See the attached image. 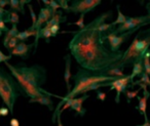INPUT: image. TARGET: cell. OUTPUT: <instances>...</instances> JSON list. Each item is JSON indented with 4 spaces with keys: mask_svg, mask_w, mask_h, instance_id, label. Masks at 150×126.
<instances>
[{
    "mask_svg": "<svg viewBox=\"0 0 150 126\" xmlns=\"http://www.w3.org/2000/svg\"><path fill=\"white\" fill-rule=\"evenodd\" d=\"M18 33H19V31H18V27L17 25H13L11 26V29H9L8 31L5 33L4 35V39H3V45L6 46L7 43H8L9 41H11L13 38L17 37Z\"/></svg>",
    "mask_w": 150,
    "mask_h": 126,
    "instance_id": "obj_17",
    "label": "cell"
},
{
    "mask_svg": "<svg viewBox=\"0 0 150 126\" xmlns=\"http://www.w3.org/2000/svg\"><path fill=\"white\" fill-rule=\"evenodd\" d=\"M144 72V66H143V60H139L133 65V72L129 75L131 79L134 80L135 77H139L142 73Z\"/></svg>",
    "mask_w": 150,
    "mask_h": 126,
    "instance_id": "obj_16",
    "label": "cell"
},
{
    "mask_svg": "<svg viewBox=\"0 0 150 126\" xmlns=\"http://www.w3.org/2000/svg\"><path fill=\"white\" fill-rule=\"evenodd\" d=\"M58 3L60 4V7H61V8H63L65 11H68L69 5H68V1H67V0H59Z\"/></svg>",
    "mask_w": 150,
    "mask_h": 126,
    "instance_id": "obj_32",
    "label": "cell"
},
{
    "mask_svg": "<svg viewBox=\"0 0 150 126\" xmlns=\"http://www.w3.org/2000/svg\"><path fill=\"white\" fill-rule=\"evenodd\" d=\"M138 82H141V83H144L146 84L147 86L150 87V76L148 74H146L145 72H143L141 75L139 76V80H137Z\"/></svg>",
    "mask_w": 150,
    "mask_h": 126,
    "instance_id": "obj_23",
    "label": "cell"
},
{
    "mask_svg": "<svg viewBox=\"0 0 150 126\" xmlns=\"http://www.w3.org/2000/svg\"><path fill=\"white\" fill-rule=\"evenodd\" d=\"M97 99L101 101H104L105 99H106V93L103 92V91L97 90Z\"/></svg>",
    "mask_w": 150,
    "mask_h": 126,
    "instance_id": "obj_34",
    "label": "cell"
},
{
    "mask_svg": "<svg viewBox=\"0 0 150 126\" xmlns=\"http://www.w3.org/2000/svg\"><path fill=\"white\" fill-rule=\"evenodd\" d=\"M67 21V17L64 15V13L61 11H58L56 13H54L52 17V19L45 24L44 27H47V28H50L52 27L54 25H60L61 23H65Z\"/></svg>",
    "mask_w": 150,
    "mask_h": 126,
    "instance_id": "obj_15",
    "label": "cell"
},
{
    "mask_svg": "<svg viewBox=\"0 0 150 126\" xmlns=\"http://www.w3.org/2000/svg\"><path fill=\"white\" fill-rule=\"evenodd\" d=\"M143 66H144V72L150 76V49L145 53L143 58Z\"/></svg>",
    "mask_w": 150,
    "mask_h": 126,
    "instance_id": "obj_20",
    "label": "cell"
},
{
    "mask_svg": "<svg viewBox=\"0 0 150 126\" xmlns=\"http://www.w3.org/2000/svg\"><path fill=\"white\" fill-rule=\"evenodd\" d=\"M144 35L143 38H140L141 31L137 34L134 38L133 42L129 46L127 50L123 52L122 58L120 62L117 63V66L121 69H125V67L133 66L137 61L143 60L146 52L149 50L150 46V29L145 32H142Z\"/></svg>",
    "mask_w": 150,
    "mask_h": 126,
    "instance_id": "obj_3",
    "label": "cell"
},
{
    "mask_svg": "<svg viewBox=\"0 0 150 126\" xmlns=\"http://www.w3.org/2000/svg\"><path fill=\"white\" fill-rule=\"evenodd\" d=\"M140 28H137V29H134V30H131V31H127V32H125L122 34H113V33H109L107 35H104L103 36V40L104 41H108L109 43V48H110L111 51L113 52H116L119 50V47L122 43H125V41L129 39L133 33H135L137 30H139Z\"/></svg>",
    "mask_w": 150,
    "mask_h": 126,
    "instance_id": "obj_8",
    "label": "cell"
},
{
    "mask_svg": "<svg viewBox=\"0 0 150 126\" xmlns=\"http://www.w3.org/2000/svg\"><path fill=\"white\" fill-rule=\"evenodd\" d=\"M7 4H9V0H0V7L4 8Z\"/></svg>",
    "mask_w": 150,
    "mask_h": 126,
    "instance_id": "obj_38",
    "label": "cell"
},
{
    "mask_svg": "<svg viewBox=\"0 0 150 126\" xmlns=\"http://www.w3.org/2000/svg\"><path fill=\"white\" fill-rule=\"evenodd\" d=\"M84 15H80V18L78 19V21L77 22H75V23H70V24H68V25H76V26H78V28H79V30H82L84 27H86V25H84Z\"/></svg>",
    "mask_w": 150,
    "mask_h": 126,
    "instance_id": "obj_28",
    "label": "cell"
},
{
    "mask_svg": "<svg viewBox=\"0 0 150 126\" xmlns=\"http://www.w3.org/2000/svg\"><path fill=\"white\" fill-rule=\"evenodd\" d=\"M0 19L3 20L4 23H9V11L0 7Z\"/></svg>",
    "mask_w": 150,
    "mask_h": 126,
    "instance_id": "obj_26",
    "label": "cell"
},
{
    "mask_svg": "<svg viewBox=\"0 0 150 126\" xmlns=\"http://www.w3.org/2000/svg\"><path fill=\"white\" fill-rule=\"evenodd\" d=\"M0 117H1V113H0Z\"/></svg>",
    "mask_w": 150,
    "mask_h": 126,
    "instance_id": "obj_44",
    "label": "cell"
},
{
    "mask_svg": "<svg viewBox=\"0 0 150 126\" xmlns=\"http://www.w3.org/2000/svg\"><path fill=\"white\" fill-rule=\"evenodd\" d=\"M20 43V41H19V39H18L17 37H15V38H13V39L11 40V41L7 43V45L5 46V48H6L7 50H8L9 52H11L13 51V49L16 47V46L18 45V44Z\"/></svg>",
    "mask_w": 150,
    "mask_h": 126,
    "instance_id": "obj_25",
    "label": "cell"
},
{
    "mask_svg": "<svg viewBox=\"0 0 150 126\" xmlns=\"http://www.w3.org/2000/svg\"><path fill=\"white\" fill-rule=\"evenodd\" d=\"M34 46V43L31 44H27L26 42H20L17 46L13 49V51L11 52V56H17L22 58L23 60L29 58L30 52H31L32 47Z\"/></svg>",
    "mask_w": 150,
    "mask_h": 126,
    "instance_id": "obj_10",
    "label": "cell"
},
{
    "mask_svg": "<svg viewBox=\"0 0 150 126\" xmlns=\"http://www.w3.org/2000/svg\"><path fill=\"white\" fill-rule=\"evenodd\" d=\"M65 60V72H64V79L66 83V87L68 92L71 91L70 86V79H71V54H67L64 56Z\"/></svg>",
    "mask_w": 150,
    "mask_h": 126,
    "instance_id": "obj_14",
    "label": "cell"
},
{
    "mask_svg": "<svg viewBox=\"0 0 150 126\" xmlns=\"http://www.w3.org/2000/svg\"><path fill=\"white\" fill-rule=\"evenodd\" d=\"M20 1V13L22 15H25V6L26 4H30V0H19Z\"/></svg>",
    "mask_w": 150,
    "mask_h": 126,
    "instance_id": "obj_30",
    "label": "cell"
},
{
    "mask_svg": "<svg viewBox=\"0 0 150 126\" xmlns=\"http://www.w3.org/2000/svg\"><path fill=\"white\" fill-rule=\"evenodd\" d=\"M137 126H150V122L149 121H145V122H144V124H142V125H137Z\"/></svg>",
    "mask_w": 150,
    "mask_h": 126,
    "instance_id": "obj_42",
    "label": "cell"
},
{
    "mask_svg": "<svg viewBox=\"0 0 150 126\" xmlns=\"http://www.w3.org/2000/svg\"><path fill=\"white\" fill-rule=\"evenodd\" d=\"M19 21H20L19 13L17 11H9V24H11V25H18Z\"/></svg>",
    "mask_w": 150,
    "mask_h": 126,
    "instance_id": "obj_21",
    "label": "cell"
},
{
    "mask_svg": "<svg viewBox=\"0 0 150 126\" xmlns=\"http://www.w3.org/2000/svg\"><path fill=\"white\" fill-rule=\"evenodd\" d=\"M42 3H43V4H45V6L47 7V6H50V1H47V0H42Z\"/></svg>",
    "mask_w": 150,
    "mask_h": 126,
    "instance_id": "obj_41",
    "label": "cell"
},
{
    "mask_svg": "<svg viewBox=\"0 0 150 126\" xmlns=\"http://www.w3.org/2000/svg\"><path fill=\"white\" fill-rule=\"evenodd\" d=\"M74 81V86L71 89L70 92L66 94V96L62 97V99L66 101L68 99H74L76 95L82 94L83 90L95 83H106L112 82V81L118 79L117 77H108L101 75L99 72H92V71L84 70L80 68L78 69V72L72 77Z\"/></svg>",
    "mask_w": 150,
    "mask_h": 126,
    "instance_id": "obj_2",
    "label": "cell"
},
{
    "mask_svg": "<svg viewBox=\"0 0 150 126\" xmlns=\"http://www.w3.org/2000/svg\"><path fill=\"white\" fill-rule=\"evenodd\" d=\"M13 67L18 71V73L35 88H41L42 85L46 82V71L43 67L39 65H34L32 67L15 65Z\"/></svg>",
    "mask_w": 150,
    "mask_h": 126,
    "instance_id": "obj_5",
    "label": "cell"
},
{
    "mask_svg": "<svg viewBox=\"0 0 150 126\" xmlns=\"http://www.w3.org/2000/svg\"><path fill=\"white\" fill-rule=\"evenodd\" d=\"M140 90H141V88L137 89V90H133V91H129V90H127L125 91V96H127V103H131V101L134 99V97H137V95L139 94Z\"/></svg>",
    "mask_w": 150,
    "mask_h": 126,
    "instance_id": "obj_22",
    "label": "cell"
},
{
    "mask_svg": "<svg viewBox=\"0 0 150 126\" xmlns=\"http://www.w3.org/2000/svg\"><path fill=\"white\" fill-rule=\"evenodd\" d=\"M20 94L19 85L13 75L0 68V97L11 114H13L15 103Z\"/></svg>",
    "mask_w": 150,
    "mask_h": 126,
    "instance_id": "obj_4",
    "label": "cell"
},
{
    "mask_svg": "<svg viewBox=\"0 0 150 126\" xmlns=\"http://www.w3.org/2000/svg\"><path fill=\"white\" fill-rule=\"evenodd\" d=\"M50 32H52V37H56L59 30H60V25H54L52 27H50Z\"/></svg>",
    "mask_w": 150,
    "mask_h": 126,
    "instance_id": "obj_33",
    "label": "cell"
},
{
    "mask_svg": "<svg viewBox=\"0 0 150 126\" xmlns=\"http://www.w3.org/2000/svg\"><path fill=\"white\" fill-rule=\"evenodd\" d=\"M54 94H43L42 96L40 97H37V99H29V103H40L42 106H46L48 108L50 111H54V101L52 99H50V96Z\"/></svg>",
    "mask_w": 150,
    "mask_h": 126,
    "instance_id": "obj_13",
    "label": "cell"
},
{
    "mask_svg": "<svg viewBox=\"0 0 150 126\" xmlns=\"http://www.w3.org/2000/svg\"><path fill=\"white\" fill-rule=\"evenodd\" d=\"M111 17L112 11H109L97 17L82 30L71 32L74 36L68 48L71 56L84 70L101 72L119 63L122 58L125 51H111L103 40V36L106 34H102L99 31V26Z\"/></svg>",
    "mask_w": 150,
    "mask_h": 126,
    "instance_id": "obj_1",
    "label": "cell"
},
{
    "mask_svg": "<svg viewBox=\"0 0 150 126\" xmlns=\"http://www.w3.org/2000/svg\"><path fill=\"white\" fill-rule=\"evenodd\" d=\"M146 9H147V15H149V18H150V1L149 2L146 4Z\"/></svg>",
    "mask_w": 150,
    "mask_h": 126,
    "instance_id": "obj_40",
    "label": "cell"
},
{
    "mask_svg": "<svg viewBox=\"0 0 150 126\" xmlns=\"http://www.w3.org/2000/svg\"><path fill=\"white\" fill-rule=\"evenodd\" d=\"M149 122H150V121H149Z\"/></svg>",
    "mask_w": 150,
    "mask_h": 126,
    "instance_id": "obj_45",
    "label": "cell"
},
{
    "mask_svg": "<svg viewBox=\"0 0 150 126\" xmlns=\"http://www.w3.org/2000/svg\"><path fill=\"white\" fill-rule=\"evenodd\" d=\"M56 122H57V125H58V126H63V123H62V120H61V115H60V114L57 116Z\"/></svg>",
    "mask_w": 150,
    "mask_h": 126,
    "instance_id": "obj_39",
    "label": "cell"
},
{
    "mask_svg": "<svg viewBox=\"0 0 150 126\" xmlns=\"http://www.w3.org/2000/svg\"><path fill=\"white\" fill-rule=\"evenodd\" d=\"M149 97H150L149 90L143 91V96L137 95V99H138V101H139V103H138V106L136 107V110L139 111V113L141 114V115L144 116L145 121H149L147 118V113H146V109H147V101Z\"/></svg>",
    "mask_w": 150,
    "mask_h": 126,
    "instance_id": "obj_12",
    "label": "cell"
},
{
    "mask_svg": "<svg viewBox=\"0 0 150 126\" xmlns=\"http://www.w3.org/2000/svg\"><path fill=\"white\" fill-rule=\"evenodd\" d=\"M116 9H117V19H116V21L112 23V25L114 26V27L116 25H118V26L122 25L123 23H125V21H127V17H125V15L121 13L120 6H119V5H117V6H116Z\"/></svg>",
    "mask_w": 150,
    "mask_h": 126,
    "instance_id": "obj_18",
    "label": "cell"
},
{
    "mask_svg": "<svg viewBox=\"0 0 150 126\" xmlns=\"http://www.w3.org/2000/svg\"><path fill=\"white\" fill-rule=\"evenodd\" d=\"M2 33H3V32H2V31H1V30H0V36L2 35Z\"/></svg>",
    "mask_w": 150,
    "mask_h": 126,
    "instance_id": "obj_43",
    "label": "cell"
},
{
    "mask_svg": "<svg viewBox=\"0 0 150 126\" xmlns=\"http://www.w3.org/2000/svg\"><path fill=\"white\" fill-rule=\"evenodd\" d=\"M0 30H1L2 32H5V33H6V32L9 30L8 28L6 27V25H5L4 21H3V20H1V19H0Z\"/></svg>",
    "mask_w": 150,
    "mask_h": 126,
    "instance_id": "obj_35",
    "label": "cell"
},
{
    "mask_svg": "<svg viewBox=\"0 0 150 126\" xmlns=\"http://www.w3.org/2000/svg\"><path fill=\"white\" fill-rule=\"evenodd\" d=\"M0 113H1V116H3V117L7 116L9 114L8 108H6V107H1V108H0Z\"/></svg>",
    "mask_w": 150,
    "mask_h": 126,
    "instance_id": "obj_36",
    "label": "cell"
},
{
    "mask_svg": "<svg viewBox=\"0 0 150 126\" xmlns=\"http://www.w3.org/2000/svg\"><path fill=\"white\" fill-rule=\"evenodd\" d=\"M11 54L6 56V54H4L2 51H1V50H0V64H1V63H6V62H8V61L11 60Z\"/></svg>",
    "mask_w": 150,
    "mask_h": 126,
    "instance_id": "obj_31",
    "label": "cell"
},
{
    "mask_svg": "<svg viewBox=\"0 0 150 126\" xmlns=\"http://www.w3.org/2000/svg\"><path fill=\"white\" fill-rule=\"evenodd\" d=\"M134 80L131 79L129 75H125V77H120V78L116 79V80L110 82V90L115 89L116 90V96H115V101L116 103H120V94L121 92H125L127 88L133 84Z\"/></svg>",
    "mask_w": 150,
    "mask_h": 126,
    "instance_id": "obj_9",
    "label": "cell"
},
{
    "mask_svg": "<svg viewBox=\"0 0 150 126\" xmlns=\"http://www.w3.org/2000/svg\"><path fill=\"white\" fill-rule=\"evenodd\" d=\"M9 11L20 13V1L19 0H9Z\"/></svg>",
    "mask_w": 150,
    "mask_h": 126,
    "instance_id": "obj_24",
    "label": "cell"
},
{
    "mask_svg": "<svg viewBox=\"0 0 150 126\" xmlns=\"http://www.w3.org/2000/svg\"><path fill=\"white\" fill-rule=\"evenodd\" d=\"M150 24V18L149 15H141V17H127L125 23H123L122 25H119L114 31L112 32L113 34H122L125 32L131 31V30L137 29V28H142L143 26L149 25Z\"/></svg>",
    "mask_w": 150,
    "mask_h": 126,
    "instance_id": "obj_6",
    "label": "cell"
},
{
    "mask_svg": "<svg viewBox=\"0 0 150 126\" xmlns=\"http://www.w3.org/2000/svg\"><path fill=\"white\" fill-rule=\"evenodd\" d=\"M101 4V0H75L72 1L71 5H69L66 13H86L92 11L98 5Z\"/></svg>",
    "mask_w": 150,
    "mask_h": 126,
    "instance_id": "obj_7",
    "label": "cell"
},
{
    "mask_svg": "<svg viewBox=\"0 0 150 126\" xmlns=\"http://www.w3.org/2000/svg\"><path fill=\"white\" fill-rule=\"evenodd\" d=\"M27 6H28V8H29L30 15H31V20H32V25H31V27H34V26H35V24H36V22H37V15H35V11H34L33 6L31 5V3H30V4H28Z\"/></svg>",
    "mask_w": 150,
    "mask_h": 126,
    "instance_id": "obj_27",
    "label": "cell"
},
{
    "mask_svg": "<svg viewBox=\"0 0 150 126\" xmlns=\"http://www.w3.org/2000/svg\"><path fill=\"white\" fill-rule=\"evenodd\" d=\"M90 97V95L86 93V94H82L79 97H74L72 99V105H71V110L75 111V115L76 116H84L86 115V110L82 107V103L86 101V99Z\"/></svg>",
    "mask_w": 150,
    "mask_h": 126,
    "instance_id": "obj_11",
    "label": "cell"
},
{
    "mask_svg": "<svg viewBox=\"0 0 150 126\" xmlns=\"http://www.w3.org/2000/svg\"><path fill=\"white\" fill-rule=\"evenodd\" d=\"M50 8L52 9V13H56L57 11H58V9L61 8V7H60V4L58 3V1H56V0H50Z\"/></svg>",
    "mask_w": 150,
    "mask_h": 126,
    "instance_id": "obj_29",
    "label": "cell"
},
{
    "mask_svg": "<svg viewBox=\"0 0 150 126\" xmlns=\"http://www.w3.org/2000/svg\"><path fill=\"white\" fill-rule=\"evenodd\" d=\"M39 37L44 38V40H45L46 43H50V37H52V32H50V28L42 27V29L40 30V32H39Z\"/></svg>",
    "mask_w": 150,
    "mask_h": 126,
    "instance_id": "obj_19",
    "label": "cell"
},
{
    "mask_svg": "<svg viewBox=\"0 0 150 126\" xmlns=\"http://www.w3.org/2000/svg\"><path fill=\"white\" fill-rule=\"evenodd\" d=\"M9 124H11V126H20L19 120L16 119V118H13V119L9 121Z\"/></svg>",
    "mask_w": 150,
    "mask_h": 126,
    "instance_id": "obj_37",
    "label": "cell"
}]
</instances>
